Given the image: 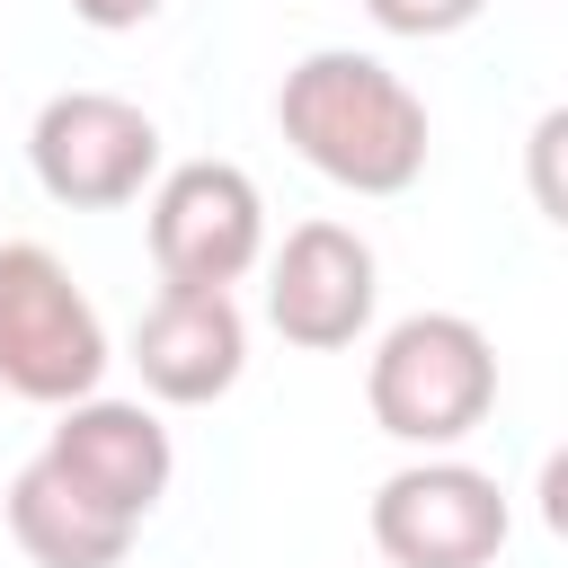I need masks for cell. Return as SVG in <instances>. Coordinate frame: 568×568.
<instances>
[{"instance_id":"1","label":"cell","mask_w":568,"mask_h":568,"mask_svg":"<svg viewBox=\"0 0 568 568\" xmlns=\"http://www.w3.org/2000/svg\"><path fill=\"white\" fill-rule=\"evenodd\" d=\"M275 124L346 195H408L426 178V98L355 44L302 53L275 89Z\"/></svg>"},{"instance_id":"2","label":"cell","mask_w":568,"mask_h":568,"mask_svg":"<svg viewBox=\"0 0 568 568\" xmlns=\"http://www.w3.org/2000/svg\"><path fill=\"white\" fill-rule=\"evenodd\" d=\"M364 408L390 444L444 453L462 444L488 408H497V346L479 320L462 311H408L382 328L373 364H364Z\"/></svg>"},{"instance_id":"3","label":"cell","mask_w":568,"mask_h":568,"mask_svg":"<svg viewBox=\"0 0 568 568\" xmlns=\"http://www.w3.org/2000/svg\"><path fill=\"white\" fill-rule=\"evenodd\" d=\"M106 382V320L71 284L44 240H0V390L36 408L98 399Z\"/></svg>"},{"instance_id":"4","label":"cell","mask_w":568,"mask_h":568,"mask_svg":"<svg viewBox=\"0 0 568 568\" xmlns=\"http://www.w3.org/2000/svg\"><path fill=\"white\" fill-rule=\"evenodd\" d=\"M27 169L53 204L106 213V204H133L160 178V124L115 89H62L27 124Z\"/></svg>"},{"instance_id":"5","label":"cell","mask_w":568,"mask_h":568,"mask_svg":"<svg viewBox=\"0 0 568 568\" xmlns=\"http://www.w3.org/2000/svg\"><path fill=\"white\" fill-rule=\"evenodd\" d=\"M373 550L390 568H488L506 550V488L479 462L426 453L373 488Z\"/></svg>"},{"instance_id":"6","label":"cell","mask_w":568,"mask_h":568,"mask_svg":"<svg viewBox=\"0 0 568 568\" xmlns=\"http://www.w3.org/2000/svg\"><path fill=\"white\" fill-rule=\"evenodd\" d=\"M151 257L160 284H204L231 293L266 257V195L240 160H178L151 186Z\"/></svg>"},{"instance_id":"7","label":"cell","mask_w":568,"mask_h":568,"mask_svg":"<svg viewBox=\"0 0 568 568\" xmlns=\"http://www.w3.org/2000/svg\"><path fill=\"white\" fill-rule=\"evenodd\" d=\"M53 479H71L89 506H106V515H124V524H142L160 497H169V470H178V453H169V426L142 408V399H71L62 417H53V435H44V453H36Z\"/></svg>"},{"instance_id":"8","label":"cell","mask_w":568,"mask_h":568,"mask_svg":"<svg viewBox=\"0 0 568 568\" xmlns=\"http://www.w3.org/2000/svg\"><path fill=\"white\" fill-rule=\"evenodd\" d=\"M373 248L346 231V222H302V231H284V248H275V266H266V320H275V337L284 346H311V355H328V346H355L364 328H373Z\"/></svg>"},{"instance_id":"9","label":"cell","mask_w":568,"mask_h":568,"mask_svg":"<svg viewBox=\"0 0 568 568\" xmlns=\"http://www.w3.org/2000/svg\"><path fill=\"white\" fill-rule=\"evenodd\" d=\"M248 364V320L231 293H204V284H160V302L142 311L133 328V373L151 399L169 408H204L240 382Z\"/></svg>"},{"instance_id":"10","label":"cell","mask_w":568,"mask_h":568,"mask_svg":"<svg viewBox=\"0 0 568 568\" xmlns=\"http://www.w3.org/2000/svg\"><path fill=\"white\" fill-rule=\"evenodd\" d=\"M133 532H142V524L89 506V497H80L71 479H53L44 462H27V470L9 479V541H18L36 568H115V559L133 550Z\"/></svg>"},{"instance_id":"11","label":"cell","mask_w":568,"mask_h":568,"mask_svg":"<svg viewBox=\"0 0 568 568\" xmlns=\"http://www.w3.org/2000/svg\"><path fill=\"white\" fill-rule=\"evenodd\" d=\"M524 186H532L541 222L568 231V106H550V115L524 133Z\"/></svg>"},{"instance_id":"12","label":"cell","mask_w":568,"mask_h":568,"mask_svg":"<svg viewBox=\"0 0 568 568\" xmlns=\"http://www.w3.org/2000/svg\"><path fill=\"white\" fill-rule=\"evenodd\" d=\"M488 0H364V18L382 36H462Z\"/></svg>"},{"instance_id":"13","label":"cell","mask_w":568,"mask_h":568,"mask_svg":"<svg viewBox=\"0 0 568 568\" xmlns=\"http://www.w3.org/2000/svg\"><path fill=\"white\" fill-rule=\"evenodd\" d=\"M532 506H541V524H550V532L568 541V444H559V453L541 462V479H532Z\"/></svg>"},{"instance_id":"14","label":"cell","mask_w":568,"mask_h":568,"mask_svg":"<svg viewBox=\"0 0 568 568\" xmlns=\"http://www.w3.org/2000/svg\"><path fill=\"white\" fill-rule=\"evenodd\" d=\"M71 18H80V27H98V36H124V27L160 18V0H71Z\"/></svg>"}]
</instances>
